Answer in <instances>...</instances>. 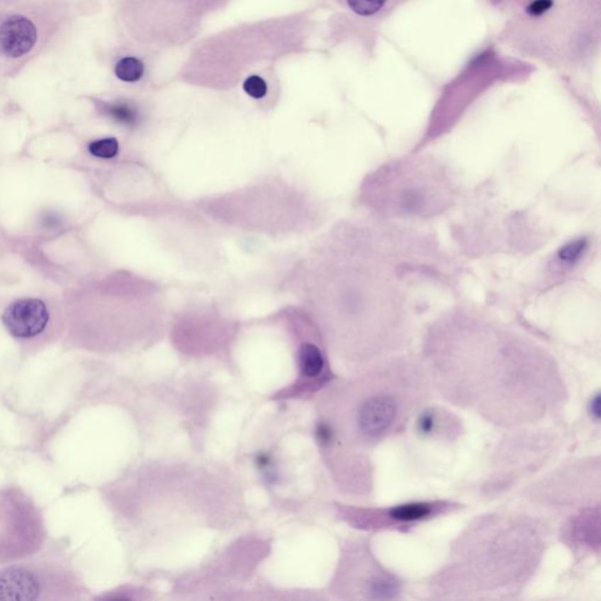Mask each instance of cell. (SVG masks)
Returning <instances> with one entry per match:
<instances>
[{"mask_svg":"<svg viewBox=\"0 0 601 601\" xmlns=\"http://www.w3.org/2000/svg\"><path fill=\"white\" fill-rule=\"evenodd\" d=\"M432 390L456 407L473 411L498 427L536 424L565 405L567 390L547 356L497 345L431 356Z\"/></svg>","mask_w":601,"mask_h":601,"instance_id":"cell-1","label":"cell"},{"mask_svg":"<svg viewBox=\"0 0 601 601\" xmlns=\"http://www.w3.org/2000/svg\"><path fill=\"white\" fill-rule=\"evenodd\" d=\"M549 525L518 513H488L452 544L444 566L431 578L437 599H511L537 573L549 545Z\"/></svg>","mask_w":601,"mask_h":601,"instance_id":"cell-2","label":"cell"},{"mask_svg":"<svg viewBox=\"0 0 601 601\" xmlns=\"http://www.w3.org/2000/svg\"><path fill=\"white\" fill-rule=\"evenodd\" d=\"M432 393L427 371L416 364H381L330 390L322 442L338 443L341 454L366 457V452L400 434Z\"/></svg>","mask_w":601,"mask_h":601,"instance_id":"cell-3","label":"cell"},{"mask_svg":"<svg viewBox=\"0 0 601 601\" xmlns=\"http://www.w3.org/2000/svg\"><path fill=\"white\" fill-rule=\"evenodd\" d=\"M86 592L72 559L57 547L0 565V601H79Z\"/></svg>","mask_w":601,"mask_h":601,"instance_id":"cell-4","label":"cell"},{"mask_svg":"<svg viewBox=\"0 0 601 601\" xmlns=\"http://www.w3.org/2000/svg\"><path fill=\"white\" fill-rule=\"evenodd\" d=\"M341 591L349 599L393 600L400 598L403 584L396 574L376 561L366 543L352 544L347 551L339 574Z\"/></svg>","mask_w":601,"mask_h":601,"instance_id":"cell-5","label":"cell"},{"mask_svg":"<svg viewBox=\"0 0 601 601\" xmlns=\"http://www.w3.org/2000/svg\"><path fill=\"white\" fill-rule=\"evenodd\" d=\"M459 509V504L449 500H429L415 502L383 507V509L363 510L355 517L359 525L366 529H405L420 525L423 522L436 517L452 512Z\"/></svg>","mask_w":601,"mask_h":601,"instance_id":"cell-6","label":"cell"},{"mask_svg":"<svg viewBox=\"0 0 601 601\" xmlns=\"http://www.w3.org/2000/svg\"><path fill=\"white\" fill-rule=\"evenodd\" d=\"M1 318L11 335L28 341L44 332L50 322V311L43 300L24 298L10 304Z\"/></svg>","mask_w":601,"mask_h":601,"instance_id":"cell-7","label":"cell"},{"mask_svg":"<svg viewBox=\"0 0 601 601\" xmlns=\"http://www.w3.org/2000/svg\"><path fill=\"white\" fill-rule=\"evenodd\" d=\"M37 28L28 18L12 16L0 26V50L12 58L31 51L37 41Z\"/></svg>","mask_w":601,"mask_h":601,"instance_id":"cell-8","label":"cell"},{"mask_svg":"<svg viewBox=\"0 0 601 601\" xmlns=\"http://www.w3.org/2000/svg\"><path fill=\"white\" fill-rule=\"evenodd\" d=\"M599 504L595 507H588L577 516H572L565 525L563 537L567 543L579 549L599 550V525H600Z\"/></svg>","mask_w":601,"mask_h":601,"instance_id":"cell-9","label":"cell"},{"mask_svg":"<svg viewBox=\"0 0 601 601\" xmlns=\"http://www.w3.org/2000/svg\"><path fill=\"white\" fill-rule=\"evenodd\" d=\"M418 431L437 439H454L461 432V422L450 411L441 408H427L420 411Z\"/></svg>","mask_w":601,"mask_h":601,"instance_id":"cell-10","label":"cell"},{"mask_svg":"<svg viewBox=\"0 0 601 601\" xmlns=\"http://www.w3.org/2000/svg\"><path fill=\"white\" fill-rule=\"evenodd\" d=\"M300 368L305 378L315 379L325 373V359L321 350L315 344L307 343L300 349Z\"/></svg>","mask_w":601,"mask_h":601,"instance_id":"cell-11","label":"cell"},{"mask_svg":"<svg viewBox=\"0 0 601 601\" xmlns=\"http://www.w3.org/2000/svg\"><path fill=\"white\" fill-rule=\"evenodd\" d=\"M145 66L139 59L127 57L120 60L116 66V75L125 82H135L144 75Z\"/></svg>","mask_w":601,"mask_h":601,"instance_id":"cell-12","label":"cell"},{"mask_svg":"<svg viewBox=\"0 0 601 601\" xmlns=\"http://www.w3.org/2000/svg\"><path fill=\"white\" fill-rule=\"evenodd\" d=\"M89 152L93 157L100 159H112L119 152V142L114 137L93 141L89 146Z\"/></svg>","mask_w":601,"mask_h":601,"instance_id":"cell-13","label":"cell"},{"mask_svg":"<svg viewBox=\"0 0 601 601\" xmlns=\"http://www.w3.org/2000/svg\"><path fill=\"white\" fill-rule=\"evenodd\" d=\"M349 6L359 16H373L378 12L386 0H347Z\"/></svg>","mask_w":601,"mask_h":601,"instance_id":"cell-14","label":"cell"},{"mask_svg":"<svg viewBox=\"0 0 601 601\" xmlns=\"http://www.w3.org/2000/svg\"><path fill=\"white\" fill-rule=\"evenodd\" d=\"M108 112L113 116V119H116L119 123H125V125H132L137 119V113L126 103L113 105L110 107Z\"/></svg>","mask_w":601,"mask_h":601,"instance_id":"cell-15","label":"cell"},{"mask_svg":"<svg viewBox=\"0 0 601 601\" xmlns=\"http://www.w3.org/2000/svg\"><path fill=\"white\" fill-rule=\"evenodd\" d=\"M243 89L248 96H252L254 99H261L266 96L268 87H266V82L261 77L252 75L249 78H247L246 82L243 84Z\"/></svg>","mask_w":601,"mask_h":601,"instance_id":"cell-16","label":"cell"},{"mask_svg":"<svg viewBox=\"0 0 601 601\" xmlns=\"http://www.w3.org/2000/svg\"><path fill=\"white\" fill-rule=\"evenodd\" d=\"M584 241H578V242L570 243L568 246L565 247L561 250L559 257L563 261H574L580 255L581 252L584 249Z\"/></svg>","mask_w":601,"mask_h":601,"instance_id":"cell-17","label":"cell"},{"mask_svg":"<svg viewBox=\"0 0 601 601\" xmlns=\"http://www.w3.org/2000/svg\"><path fill=\"white\" fill-rule=\"evenodd\" d=\"M552 5H554L552 0H534L533 3L529 4L527 12L531 16H540L545 13L547 10H550Z\"/></svg>","mask_w":601,"mask_h":601,"instance_id":"cell-18","label":"cell"}]
</instances>
